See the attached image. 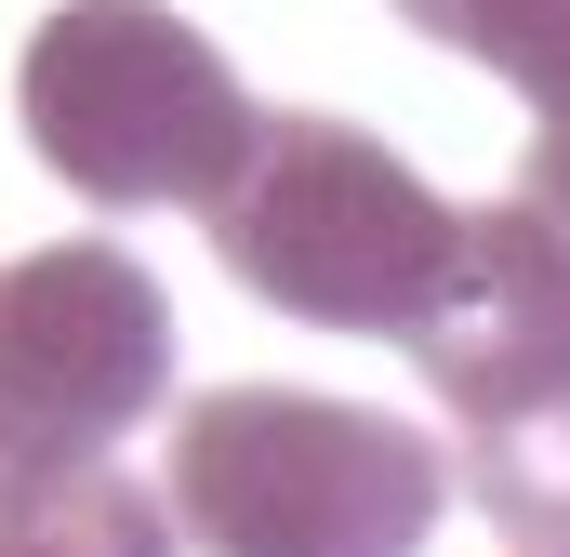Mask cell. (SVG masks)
Masks as SVG:
<instances>
[{"mask_svg":"<svg viewBox=\"0 0 570 557\" xmlns=\"http://www.w3.org/2000/svg\"><path fill=\"white\" fill-rule=\"evenodd\" d=\"M199 226H213V266L253 305H279L305 332H372L399 359L438 332V305L464 278V240H478V213H451L385 134L318 120V107H279L253 173Z\"/></svg>","mask_w":570,"mask_h":557,"instance_id":"cell-1","label":"cell"},{"mask_svg":"<svg viewBox=\"0 0 570 557\" xmlns=\"http://www.w3.org/2000/svg\"><path fill=\"white\" fill-rule=\"evenodd\" d=\"M159 491L199 557H425L451 505V451L372 399L213 385L159 438Z\"/></svg>","mask_w":570,"mask_h":557,"instance_id":"cell-2","label":"cell"},{"mask_svg":"<svg viewBox=\"0 0 570 557\" xmlns=\"http://www.w3.org/2000/svg\"><path fill=\"white\" fill-rule=\"evenodd\" d=\"M13 120L94 213H213L266 146L253 80L173 0H53L13 53Z\"/></svg>","mask_w":570,"mask_h":557,"instance_id":"cell-3","label":"cell"},{"mask_svg":"<svg viewBox=\"0 0 570 557\" xmlns=\"http://www.w3.org/2000/svg\"><path fill=\"white\" fill-rule=\"evenodd\" d=\"M438 412L464 424V491L504 545L570 557V240L504 186V213H478L464 278L412 345Z\"/></svg>","mask_w":570,"mask_h":557,"instance_id":"cell-4","label":"cell"},{"mask_svg":"<svg viewBox=\"0 0 570 557\" xmlns=\"http://www.w3.org/2000/svg\"><path fill=\"white\" fill-rule=\"evenodd\" d=\"M173 399V292L120 240H53L0 266V491L107 465Z\"/></svg>","mask_w":570,"mask_h":557,"instance_id":"cell-5","label":"cell"},{"mask_svg":"<svg viewBox=\"0 0 570 557\" xmlns=\"http://www.w3.org/2000/svg\"><path fill=\"white\" fill-rule=\"evenodd\" d=\"M0 557H186V518L173 491H134L120 465H80V478L0 491Z\"/></svg>","mask_w":570,"mask_h":557,"instance_id":"cell-6","label":"cell"},{"mask_svg":"<svg viewBox=\"0 0 570 557\" xmlns=\"http://www.w3.org/2000/svg\"><path fill=\"white\" fill-rule=\"evenodd\" d=\"M385 13L491 67L504 94H531V120H570V0H385Z\"/></svg>","mask_w":570,"mask_h":557,"instance_id":"cell-7","label":"cell"},{"mask_svg":"<svg viewBox=\"0 0 570 557\" xmlns=\"http://www.w3.org/2000/svg\"><path fill=\"white\" fill-rule=\"evenodd\" d=\"M518 199L570 240V120H531V159H518Z\"/></svg>","mask_w":570,"mask_h":557,"instance_id":"cell-8","label":"cell"},{"mask_svg":"<svg viewBox=\"0 0 570 557\" xmlns=\"http://www.w3.org/2000/svg\"><path fill=\"white\" fill-rule=\"evenodd\" d=\"M518 557H531V545H518Z\"/></svg>","mask_w":570,"mask_h":557,"instance_id":"cell-9","label":"cell"}]
</instances>
